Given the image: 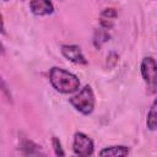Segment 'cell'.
Masks as SVG:
<instances>
[{"label":"cell","instance_id":"52a82bcc","mask_svg":"<svg viewBox=\"0 0 157 157\" xmlns=\"http://www.w3.org/2000/svg\"><path fill=\"white\" fill-rule=\"evenodd\" d=\"M129 153H130V148L124 145L107 146L98 152L99 156H128Z\"/></svg>","mask_w":157,"mask_h":157},{"label":"cell","instance_id":"30bf717a","mask_svg":"<svg viewBox=\"0 0 157 157\" xmlns=\"http://www.w3.org/2000/svg\"><path fill=\"white\" fill-rule=\"evenodd\" d=\"M107 28H101V29H97L96 33H94V39H93V43L97 48H99L103 43H105L107 40H109V33L105 31Z\"/></svg>","mask_w":157,"mask_h":157},{"label":"cell","instance_id":"6da1fadb","mask_svg":"<svg viewBox=\"0 0 157 157\" xmlns=\"http://www.w3.org/2000/svg\"><path fill=\"white\" fill-rule=\"evenodd\" d=\"M49 82L53 88L63 94H71L77 92L80 88V80L78 77L59 66H53L49 71Z\"/></svg>","mask_w":157,"mask_h":157},{"label":"cell","instance_id":"5b68a950","mask_svg":"<svg viewBox=\"0 0 157 157\" xmlns=\"http://www.w3.org/2000/svg\"><path fill=\"white\" fill-rule=\"evenodd\" d=\"M61 55L67 59L69 61L77 64V65H87V59L85 58L81 48L76 44H64L61 45Z\"/></svg>","mask_w":157,"mask_h":157},{"label":"cell","instance_id":"277c9868","mask_svg":"<svg viewBox=\"0 0 157 157\" xmlns=\"http://www.w3.org/2000/svg\"><path fill=\"white\" fill-rule=\"evenodd\" d=\"M72 151L76 156L88 157L94 153V144L93 140L85 132H75L72 139Z\"/></svg>","mask_w":157,"mask_h":157},{"label":"cell","instance_id":"ba28073f","mask_svg":"<svg viewBox=\"0 0 157 157\" xmlns=\"http://www.w3.org/2000/svg\"><path fill=\"white\" fill-rule=\"evenodd\" d=\"M146 128L150 131L157 130V97L151 103V107L146 115Z\"/></svg>","mask_w":157,"mask_h":157},{"label":"cell","instance_id":"3957f363","mask_svg":"<svg viewBox=\"0 0 157 157\" xmlns=\"http://www.w3.org/2000/svg\"><path fill=\"white\" fill-rule=\"evenodd\" d=\"M140 74L148 96L157 93V61L152 56H145L140 64Z\"/></svg>","mask_w":157,"mask_h":157},{"label":"cell","instance_id":"7a4b0ae2","mask_svg":"<svg viewBox=\"0 0 157 157\" xmlns=\"http://www.w3.org/2000/svg\"><path fill=\"white\" fill-rule=\"evenodd\" d=\"M69 103L82 115H90L94 110L96 105V98L92 87L90 85L83 86L78 92H76V94L69 98Z\"/></svg>","mask_w":157,"mask_h":157},{"label":"cell","instance_id":"7c38bea8","mask_svg":"<svg viewBox=\"0 0 157 157\" xmlns=\"http://www.w3.org/2000/svg\"><path fill=\"white\" fill-rule=\"evenodd\" d=\"M2 1H5V2H6V1H9V0H2Z\"/></svg>","mask_w":157,"mask_h":157},{"label":"cell","instance_id":"9c48e42d","mask_svg":"<svg viewBox=\"0 0 157 157\" xmlns=\"http://www.w3.org/2000/svg\"><path fill=\"white\" fill-rule=\"evenodd\" d=\"M21 148L23 150L25 155H44V152L40 150V146L31 140H23L21 142Z\"/></svg>","mask_w":157,"mask_h":157},{"label":"cell","instance_id":"8fae6325","mask_svg":"<svg viewBox=\"0 0 157 157\" xmlns=\"http://www.w3.org/2000/svg\"><path fill=\"white\" fill-rule=\"evenodd\" d=\"M52 147L56 156H65V151L63 148V145H61V141L59 140V137H56V136L52 137Z\"/></svg>","mask_w":157,"mask_h":157},{"label":"cell","instance_id":"8992f818","mask_svg":"<svg viewBox=\"0 0 157 157\" xmlns=\"http://www.w3.org/2000/svg\"><path fill=\"white\" fill-rule=\"evenodd\" d=\"M29 9L36 16H48L54 12V5L52 0H31Z\"/></svg>","mask_w":157,"mask_h":157}]
</instances>
